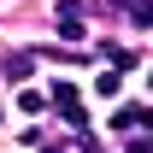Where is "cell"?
Returning a JSON list of instances; mask_svg holds the SVG:
<instances>
[{
	"mask_svg": "<svg viewBox=\"0 0 153 153\" xmlns=\"http://www.w3.org/2000/svg\"><path fill=\"white\" fill-rule=\"evenodd\" d=\"M30 71H36V53H6L0 59V76H6V82H24Z\"/></svg>",
	"mask_w": 153,
	"mask_h": 153,
	"instance_id": "6da1fadb",
	"label": "cell"
},
{
	"mask_svg": "<svg viewBox=\"0 0 153 153\" xmlns=\"http://www.w3.org/2000/svg\"><path fill=\"white\" fill-rule=\"evenodd\" d=\"M147 124V106H124V112H112V130H124V135H135Z\"/></svg>",
	"mask_w": 153,
	"mask_h": 153,
	"instance_id": "7a4b0ae2",
	"label": "cell"
},
{
	"mask_svg": "<svg viewBox=\"0 0 153 153\" xmlns=\"http://www.w3.org/2000/svg\"><path fill=\"white\" fill-rule=\"evenodd\" d=\"M118 88H124V71H100V76H94V94H100V100H112Z\"/></svg>",
	"mask_w": 153,
	"mask_h": 153,
	"instance_id": "3957f363",
	"label": "cell"
},
{
	"mask_svg": "<svg viewBox=\"0 0 153 153\" xmlns=\"http://www.w3.org/2000/svg\"><path fill=\"white\" fill-rule=\"evenodd\" d=\"M88 30H82V18H59V41H82Z\"/></svg>",
	"mask_w": 153,
	"mask_h": 153,
	"instance_id": "277c9868",
	"label": "cell"
},
{
	"mask_svg": "<svg viewBox=\"0 0 153 153\" xmlns=\"http://www.w3.org/2000/svg\"><path fill=\"white\" fill-rule=\"evenodd\" d=\"M47 100H53V106H76V88H71V82H53V94H47Z\"/></svg>",
	"mask_w": 153,
	"mask_h": 153,
	"instance_id": "5b68a950",
	"label": "cell"
},
{
	"mask_svg": "<svg viewBox=\"0 0 153 153\" xmlns=\"http://www.w3.org/2000/svg\"><path fill=\"white\" fill-rule=\"evenodd\" d=\"M130 153H153V147H147V141H141V135H135V141H130Z\"/></svg>",
	"mask_w": 153,
	"mask_h": 153,
	"instance_id": "8992f818",
	"label": "cell"
}]
</instances>
